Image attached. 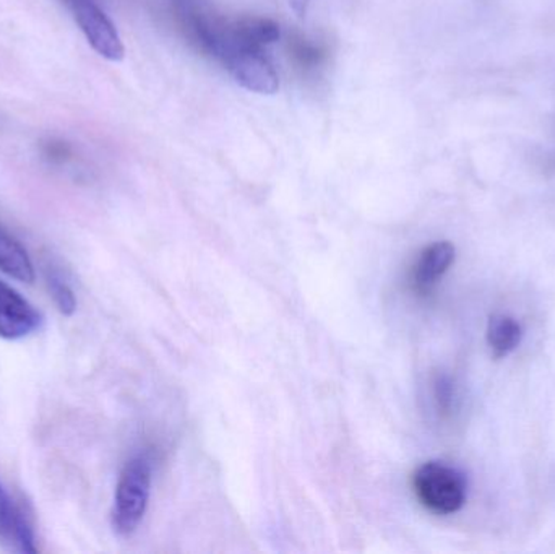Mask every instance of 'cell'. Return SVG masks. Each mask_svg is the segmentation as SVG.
I'll return each mask as SVG.
<instances>
[{"label": "cell", "mask_w": 555, "mask_h": 554, "mask_svg": "<svg viewBox=\"0 0 555 554\" xmlns=\"http://www.w3.org/2000/svg\"><path fill=\"white\" fill-rule=\"evenodd\" d=\"M152 490V462L140 454L130 459L117 481L113 507V529L127 539L133 536L145 517Z\"/></svg>", "instance_id": "6da1fadb"}, {"label": "cell", "mask_w": 555, "mask_h": 554, "mask_svg": "<svg viewBox=\"0 0 555 554\" xmlns=\"http://www.w3.org/2000/svg\"><path fill=\"white\" fill-rule=\"evenodd\" d=\"M417 500L439 516L459 513L466 503V480L462 472L442 462H427L413 475Z\"/></svg>", "instance_id": "7a4b0ae2"}, {"label": "cell", "mask_w": 555, "mask_h": 554, "mask_svg": "<svg viewBox=\"0 0 555 554\" xmlns=\"http://www.w3.org/2000/svg\"><path fill=\"white\" fill-rule=\"evenodd\" d=\"M70 3L75 20L91 48L107 61H122L126 49L109 16L93 0H70Z\"/></svg>", "instance_id": "3957f363"}, {"label": "cell", "mask_w": 555, "mask_h": 554, "mask_svg": "<svg viewBox=\"0 0 555 554\" xmlns=\"http://www.w3.org/2000/svg\"><path fill=\"white\" fill-rule=\"evenodd\" d=\"M0 549L10 553L36 554L35 529L29 514L0 481Z\"/></svg>", "instance_id": "277c9868"}, {"label": "cell", "mask_w": 555, "mask_h": 554, "mask_svg": "<svg viewBox=\"0 0 555 554\" xmlns=\"http://www.w3.org/2000/svg\"><path fill=\"white\" fill-rule=\"evenodd\" d=\"M228 68L236 83L257 94H275L280 78L260 49H236L228 55Z\"/></svg>", "instance_id": "5b68a950"}, {"label": "cell", "mask_w": 555, "mask_h": 554, "mask_svg": "<svg viewBox=\"0 0 555 554\" xmlns=\"http://www.w3.org/2000/svg\"><path fill=\"white\" fill-rule=\"evenodd\" d=\"M38 309L26 301L18 292L0 282V337L18 340L33 334L41 325Z\"/></svg>", "instance_id": "8992f818"}, {"label": "cell", "mask_w": 555, "mask_h": 554, "mask_svg": "<svg viewBox=\"0 0 555 554\" xmlns=\"http://www.w3.org/2000/svg\"><path fill=\"white\" fill-rule=\"evenodd\" d=\"M455 262V246L449 241L430 244L417 257L411 272V283L417 293H429L443 273Z\"/></svg>", "instance_id": "52a82bcc"}, {"label": "cell", "mask_w": 555, "mask_h": 554, "mask_svg": "<svg viewBox=\"0 0 555 554\" xmlns=\"http://www.w3.org/2000/svg\"><path fill=\"white\" fill-rule=\"evenodd\" d=\"M280 25L273 20L262 16H247L240 20L231 28L228 38L231 39V51L236 49H260L267 44H273L280 39Z\"/></svg>", "instance_id": "ba28073f"}, {"label": "cell", "mask_w": 555, "mask_h": 554, "mask_svg": "<svg viewBox=\"0 0 555 554\" xmlns=\"http://www.w3.org/2000/svg\"><path fill=\"white\" fill-rule=\"evenodd\" d=\"M0 270L23 283L35 280V269L25 247L0 224Z\"/></svg>", "instance_id": "9c48e42d"}, {"label": "cell", "mask_w": 555, "mask_h": 554, "mask_svg": "<svg viewBox=\"0 0 555 554\" xmlns=\"http://www.w3.org/2000/svg\"><path fill=\"white\" fill-rule=\"evenodd\" d=\"M521 335V325L511 315L494 314L489 319L488 344L495 358L511 355L520 344Z\"/></svg>", "instance_id": "30bf717a"}, {"label": "cell", "mask_w": 555, "mask_h": 554, "mask_svg": "<svg viewBox=\"0 0 555 554\" xmlns=\"http://www.w3.org/2000/svg\"><path fill=\"white\" fill-rule=\"evenodd\" d=\"M46 283H48L49 293H51L59 312L64 315L74 314L77 309V299L65 280L54 269H48L46 270Z\"/></svg>", "instance_id": "8fae6325"}, {"label": "cell", "mask_w": 555, "mask_h": 554, "mask_svg": "<svg viewBox=\"0 0 555 554\" xmlns=\"http://www.w3.org/2000/svg\"><path fill=\"white\" fill-rule=\"evenodd\" d=\"M436 397L437 402H439V407L442 410H449L450 403H452V386H450L449 381L439 379L436 384Z\"/></svg>", "instance_id": "7c38bea8"}, {"label": "cell", "mask_w": 555, "mask_h": 554, "mask_svg": "<svg viewBox=\"0 0 555 554\" xmlns=\"http://www.w3.org/2000/svg\"><path fill=\"white\" fill-rule=\"evenodd\" d=\"M287 2H289L291 10H293L299 18H304V16L307 15L309 0H287Z\"/></svg>", "instance_id": "4fadbf2b"}]
</instances>
